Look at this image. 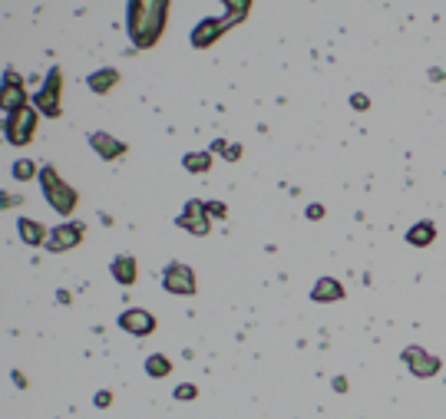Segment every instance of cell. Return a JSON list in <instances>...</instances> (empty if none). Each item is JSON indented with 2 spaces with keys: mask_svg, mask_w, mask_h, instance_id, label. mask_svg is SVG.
Instances as JSON below:
<instances>
[{
  "mask_svg": "<svg viewBox=\"0 0 446 419\" xmlns=\"http://www.w3.org/2000/svg\"><path fill=\"white\" fill-rule=\"evenodd\" d=\"M169 20V0H129L126 24L136 50H153Z\"/></svg>",
  "mask_w": 446,
  "mask_h": 419,
  "instance_id": "obj_1",
  "label": "cell"
},
{
  "mask_svg": "<svg viewBox=\"0 0 446 419\" xmlns=\"http://www.w3.org/2000/svg\"><path fill=\"white\" fill-rule=\"evenodd\" d=\"M40 189H43V198H47V205H50L53 212H60V215H73L77 212V205H79L77 189L70 182H63V175L53 166L40 168Z\"/></svg>",
  "mask_w": 446,
  "mask_h": 419,
  "instance_id": "obj_2",
  "label": "cell"
},
{
  "mask_svg": "<svg viewBox=\"0 0 446 419\" xmlns=\"http://www.w3.org/2000/svg\"><path fill=\"white\" fill-rule=\"evenodd\" d=\"M60 93H63V73H60V66H53L50 73H47V79H43V86L30 96V102H33V109H37L40 116H47V119H60Z\"/></svg>",
  "mask_w": 446,
  "mask_h": 419,
  "instance_id": "obj_3",
  "label": "cell"
},
{
  "mask_svg": "<svg viewBox=\"0 0 446 419\" xmlns=\"http://www.w3.org/2000/svg\"><path fill=\"white\" fill-rule=\"evenodd\" d=\"M37 132V109L33 106H24V109H13L3 119V136L10 145H26Z\"/></svg>",
  "mask_w": 446,
  "mask_h": 419,
  "instance_id": "obj_4",
  "label": "cell"
},
{
  "mask_svg": "<svg viewBox=\"0 0 446 419\" xmlns=\"http://www.w3.org/2000/svg\"><path fill=\"white\" fill-rule=\"evenodd\" d=\"M176 225L182 231L195 235V238H205V235L212 231V215H208V205L199 202V198H189V202H185V208L178 212Z\"/></svg>",
  "mask_w": 446,
  "mask_h": 419,
  "instance_id": "obj_5",
  "label": "cell"
},
{
  "mask_svg": "<svg viewBox=\"0 0 446 419\" xmlns=\"http://www.w3.org/2000/svg\"><path fill=\"white\" fill-rule=\"evenodd\" d=\"M162 287L169 294H178V297H192L199 291V280H195V271L182 261H169L166 271H162Z\"/></svg>",
  "mask_w": 446,
  "mask_h": 419,
  "instance_id": "obj_6",
  "label": "cell"
},
{
  "mask_svg": "<svg viewBox=\"0 0 446 419\" xmlns=\"http://www.w3.org/2000/svg\"><path fill=\"white\" fill-rule=\"evenodd\" d=\"M400 360H403V367L413 373V377H420V380H430V377H436L440 370H443V363H440V356L426 354L423 347H403V354H400Z\"/></svg>",
  "mask_w": 446,
  "mask_h": 419,
  "instance_id": "obj_7",
  "label": "cell"
},
{
  "mask_svg": "<svg viewBox=\"0 0 446 419\" xmlns=\"http://www.w3.org/2000/svg\"><path fill=\"white\" fill-rule=\"evenodd\" d=\"M83 238H86V225H79V221H63V225H56V228L50 231V238H47L43 248L50 254H63V251H70V248H77Z\"/></svg>",
  "mask_w": 446,
  "mask_h": 419,
  "instance_id": "obj_8",
  "label": "cell"
},
{
  "mask_svg": "<svg viewBox=\"0 0 446 419\" xmlns=\"http://www.w3.org/2000/svg\"><path fill=\"white\" fill-rule=\"evenodd\" d=\"M229 30H231V24L225 17H205V20H199L195 30H192V47H195V50H205V47H212L222 33H229Z\"/></svg>",
  "mask_w": 446,
  "mask_h": 419,
  "instance_id": "obj_9",
  "label": "cell"
},
{
  "mask_svg": "<svg viewBox=\"0 0 446 419\" xmlns=\"http://www.w3.org/2000/svg\"><path fill=\"white\" fill-rule=\"evenodd\" d=\"M119 327L132 337H149V333H155V317L142 307H129V310L119 314Z\"/></svg>",
  "mask_w": 446,
  "mask_h": 419,
  "instance_id": "obj_10",
  "label": "cell"
},
{
  "mask_svg": "<svg viewBox=\"0 0 446 419\" xmlns=\"http://www.w3.org/2000/svg\"><path fill=\"white\" fill-rule=\"evenodd\" d=\"M89 145H93V152L100 155L102 162H116V159H123L129 152L126 142L109 136V132H89Z\"/></svg>",
  "mask_w": 446,
  "mask_h": 419,
  "instance_id": "obj_11",
  "label": "cell"
},
{
  "mask_svg": "<svg viewBox=\"0 0 446 419\" xmlns=\"http://www.w3.org/2000/svg\"><path fill=\"white\" fill-rule=\"evenodd\" d=\"M24 106H30L24 77H17L13 70H7V77H3V109L13 113V109H24Z\"/></svg>",
  "mask_w": 446,
  "mask_h": 419,
  "instance_id": "obj_12",
  "label": "cell"
},
{
  "mask_svg": "<svg viewBox=\"0 0 446 419\" xmlns=\"http://www.w3.org/2000/svg\"><path fill=\"white\" fill-rule=\"evenodd\" d=\"M344 284L337 278H321L314 287H311V301L314 304H337V301H344Z\"/></svg>",
  "mask_w": 446,
  "mask_h": 419,
  "instance_id": "obj_13",
  "label": "cell"
},
{
  "mask_svg": "<svg viewBox=\"0 0 446 419\" xmlns=\"http://www.w3.org/2000/svg\"><path fill=\"white\" fill-rule=\"evenodd\" d=\"M109 274H113L116 284H123V287H132L136 278H139V264H136V258H129V254H119L113 264H109Z\"/></svg>",
  "mask_w": 446,
  "mask_h": 419,
  "instance_id": "obj_14",
  "label": "cell"
},
{
  "mask_svg": "<svg viewBox=\"0 0 446 419\" xmlns=\"http://www.w3.org/2000/svg\"><path fill=\"white\" fill-rule=\"evenodd\" d=\"M17 231H20L24 244H30V248H40V244H47V238H50V231L43 228L40 221H33V218H20Z\"/></svg>",
  "mask_w": 446,
  "mask_h": 419,
  "instance_id": "obj_15",
  "label": "cell"
},
{
  "mask_svg": "<svg viewBox=\"0 0 446 419\" xmlns=\"http://www.w3.org/2000/svg\"><path fill=\"white\" fill-rule=\"evenodd\" d=\"M116 83H119V73H116L113 66H102V70H96V73L86 77V86L93 89V93H100V96H106Z\"/></svg>",
  "mask_w": 446,
  "mask_h": 419,
  "instance_id": "obj_16",
  "label": "cell"
},
{
  "mask_svg": "<svg viewBox=\"0 0 446 419\" xmlns=\"http://www.w3.org/2000/svg\"><path fill=\"white\" fill-rule=\"evenodd\" d=\"M433 242H436L433 221H417V225L407 228V244H413V248H426V244H433Z\"/></svg>",
  "mask_w": 446,
  "mask_h": 419,
  "instance_id": "obj_17",
  "label": "cell"
},
{
  "mask_svg": "<svg viewBox=\"0 0 446 419\" xmlns=\"http://www.w3.org/2000/svg\"><path fill=\"white\" fill-rule=\"evenodd\" d=\"M182 168L192 172V175H205L212 168V152H189L182 159Z\"/></svg>",
  "mask_w": 446,
  "mask_h": 419,
  "instance_id": "obj_18",
  "label": "cell"
},
{
  "mask_svg": "<svg viewBox=\"0 0 446 419\" xmlns=\"http://www.w3.org/2000/svg\"><path fill=\"white\" fill-rule=\"evenodd\" d=\"M222 3H225V20L231 26H238L252 10V0H222Z\"/></svg>",
  "mask_w": 446,
  "mask_h": 419,
  "instance_id": "obj_19",
  "label": "cell"
},
{
  "mask_svg": "<svg viewBox=\"0 0 446 419\" xmlns=\"http://www.w3.org/2000/svg\"><path fill=\"white\" fill-rule=\"evenodd\" d=\"M146 373L153 377V380H162V377H169L172 373V360L162 354H153L149 360H146Z\"/></svg>",
  "mask_w": 446,
  "mask_h": 419,
  "instance_id": "obj_20",
  "label": "cell"
},
{
  "mask_svg": "<svg viewBox=\"0 0 446 419\" xmlns=\"http://www.w3.org/2000/svg\"><path fill=\"white\" fill-rule=\"evenodd\" d=\"M10 175L17 178V182H30V178H40V168L30 162V159H17L10 168Z\"/></svg>",
  "mask_w": 446,
  "mask_h": 419,
  "instance_id": "obj_21",
  "label": "cell"
},
{
  "mask_svg": "<svg viewBox=\"0 0 446 419\" xmlns=\"http://www.w3.org/2000/svg\"><path fill=\"white\" fill-rule=\"evenodd\" d=\"M195 396H199V386H195V383H178V386H176V400H178V403L195 400Z\"/></svg>",
  "mask_w": 446,
  "mask_h": 419,
  "instance_id": "obj_22",
  "label": "cell"
},
{
  "mask_svg": "<svg viewBox=\"0 0 446 419\" xmlns=\"http://www.w3.org/2000/svg\"><path fill=\"white\" fill-rule=\"evenodd\" d=\"M205 205H208V215H212V218H225V215H229L225 202H205Z\"/></svg>",
  "mask_w": 446,
  "mask_h": 419,
  "instance_id": "obj_23",
  "label": "cell"
},
{
  "mask_svg": "<svg viewBox=\"0 0 446 419\" xmlns=\"http://www.w3.org/2000/svg\"><path fill=\"white\" fill-rule=\"evenodd\" d=\"M351 106H354L357 113H364V109H367V106H370V100H367V96H364V93H354V96H351Z\"/></svg>",
  "mask_w": 446,
  "mask_h": 419,
  "instance_id": "obj_24",
  "label": "cell"
},
{
  "mask_svg": "<svg viewBox=\"0 0 446 419\" xmlns=\"http://www.w3.org/2000/svg\"><path fill=\"white\" fill-rule=\"evenodd\" d=\"M96 406H100V409L113 406V393H106V390H100V393H96Z\"/></svg>",
  "mask_w": 446,
  "mask_h": 419,
  "instance_id": "obj_25",
  "label": "cell"
},
{
  "mask_svg": "<svg viewBox=\"0 0 446 419\" xmlns=\"http://www.w3.org/2000/svg\"><path fill=\"white\" fill-rule=\"evenodd\" d=\"M225 159H229V162H238V159H242V145H225Z\"/></svg>",
  "mask_w": 446,
  "mask_h": 419,
  "instance_id": "obj_26",
  "label": "cell"
},
{
  "mask_svg": "<svg viewBox=\"0 0 446 419\" xmlns=\"http://www.w3.org/2000/svg\"><path fill=\"white\" fill-rule=\"evenodd\" d=\"M307 218H311V221L324 218V208H321V205H307Z\"/></svg>",
  "mask_w": 446,
  "mask_h": 419,
  "instance_id": "obj_27",
  "label": "cell"
},
{
  "mask_svg": "<svg viewBox=\"0 0 446 419\" xmlns=\"http://www.w3.org/2000/svg\"><path fill=\"white\" fill-rule=\"evenodd\" d=\"M334 390H337V393H344V390H347V380H344V377H337V380H334Z\"/></svg>",
  "mask_w": 446,
  "mask_h": 419,
  "instance_id": "obj_28",
  "label": "cell"
}]
</instances>
